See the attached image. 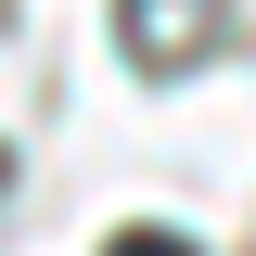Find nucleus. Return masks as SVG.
Returning <instances> with one entry per match:
<instances>
[{
	"mask_svg": "<svg viewBox=\"0 0 256 256\" xmlns=\"http://www.w3.org/2000/svg\"><path fill=\"white\" fill-rule=\"evenodd\" d=\"M116 256H192L180 230H116Z\"/></svg>",
	"mask_w": 256,
	"mask_h": 256,
	"instance_id": "1",
	"label": "nucleus"
}]
</instances>
